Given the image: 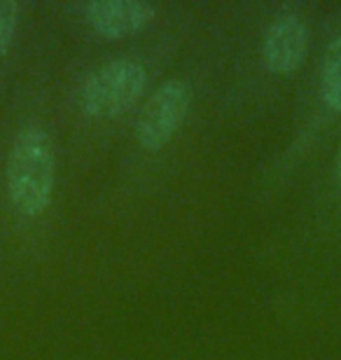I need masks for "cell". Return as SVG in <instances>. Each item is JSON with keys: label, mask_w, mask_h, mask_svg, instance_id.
Returning <instances> with one entry per match:
<instances>
[{"label": "cell", "mask_w": 341, "mask_h": 360, "mask_svg": "<svg viewBox=\"0 0 341 360\" xmlns=\"http://www.w3.org/2000/svg\"><path fill=\"white\" fill-rule=\"evenodd\" d=\"M54 146L40 127L17 134L7 160V192L14 208L24 215H40L54 192Z\"/></svg>", "instance_id": "cell-1"}, {"label": "cell", "mask_w": 341, "mask_h": 360, "mask_svg": "<svg viewBox=\"0 0 341 360\" xmlns=\"http://www.w3.org/2000/svg\"><path fill=\"white\" fill-rule=\"evenodd\" d=\"M145 84L148 73L138 59L108 61L84 80L79 89V105L89 117H117L141 98Z\"/></svg>", "instance_id": "cell-2"}, {"label": "cell", "mask_w": 341, "mask_h": 360, "mask_svg": "<svg viewBox=\"0 0 341 360\" xmlns=\"http://www.w3.org/2000/svg\"><path fill=\"white\" fill-rule=\"evenodd\" d=\"M190 103H192V94L183 80L173 77V80L159 84L152 91L141 117L136 122L138 146L150 150V153L162 150L185 122L187 112H190Z\"/></svg>", "instance_id": "cell-3"}, {"label": "cell", "mask_w": 341, "mask_h": 360, "mask_svg": "<svg viewBox=\"0 0 341 360\" xmlns=\"http://www.w3.org/2000/svg\"><path fill=\"white\" fill-rule=\"evenodd\" d=\"M309 52V26L295 14H281L264 31L262 61L276 75L295 73Z\"/></svg>", "instance_id": "cell-4"}, {"label": "cell", "mask_w": 341, "mask_h": 360, "mask_svg": "<svg viewBox=\"0 0 341 360\" xmlns=\"http://www.w3.org/2000/svg\"><path fill=\"white\" fill-rule=\"evenodd\" d=\"M84 19L98 35L122 40L155 19V7L141 0H94L84 5Z\"/></svg>", "instance_id": "cell-5"}, {"label": "cell", "mask_w": 341, "mask_h": 360, "mask_svg": "<svg viewBox=\"0 0 341 360\" xmlns=\"http://www.w3.org/2000/svg\"><path fill=\"white\" fill-rule=\"evenodd\" d=\"M323 101L330 110L341 112V35L325 49L323 70H321Z\"/></svg>", "instance_id": "cell-6"}, {"label": "cell", "mask_w": 341, "mask_h": 360, "mask_svg": "<svg viewBox=\"0 0 341 360\" xmlns=\"http://www.w3.org/2000/svg\"><path fill=\"white\" fill-rule=\"evenodd\" d=\"M19 24V5L12 0H0V56L12 47L14 33Z\"/></svg>", "instance_id": "cell-7"}, {"label": "cell", "mask_w": 341, "mask_h": 360, "mask_svg": "<svg viewBox=\"0 0 341 360\" xmlns=\"http://www.w3.org/2000/svg\"><path fill=\"white\" fill-rule=\"evenodd\" d=\"M337 183L341 187V150H339V157H337Z\"/></svg>", "instance_id": "cell-8"}]
</instances>
